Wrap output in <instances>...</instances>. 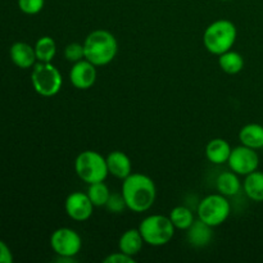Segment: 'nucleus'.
Segmentation results:
<instances>
[{
  "label": "nucleus",
  "mask_w": 263,
  "mask_h": 263,
  "mask_svg": "<svg viewBox=\"0 0 263 263\" xmlns=\"http://www.w3.org/2000/svg\"><path fill=\"white\" fill-rule=\"evenodd\" d=\"M122 195L127 210L135 213L151 210L156 202L157 187L153 180L143 174H131L123 180Z\"/></svg>",
  "instance_id": "nucleus-1"
},
{
  "label": "nucleus",
  "mask_w": 263,
  "mask_h": 263,
  "mask_svg": "<svg viewBox=\"0 0 263 263\" xmlns=\"http://www.w3.org/2000/svg\"><path fill=\"white\" fill-rule=\"evenodd\" d=\"M84 53L85 59L94 66H107L118 53L117 39L107 30L91 31L84 41Z\"/></svg>",
  "instance_id": "nucleus-2"
},
{
  "label": "nucleus",
  "mask_w": 263,
  "mask_h": 263,
  "mask_svg": "<svg viewBox=\"0 0 263 263\" xmlns=\"http://www.w3.org/2000/svg\"><path fill=\"white\" fill-rule=\"evenodd\" d=\"M238 37L236 26L229 20H217L211 23L203 33V44L213 55L231 50Z\"/></svg>",
  "instance_id": "nucleus-3"
},
{
  "label": "nucleus",
  "mask_w": 263,
  "mask_h": 263,
  "mask_svg": "<svg viewBox=\"0 0 263 263\" xmlns=\"http://www.w3.org/2000/svg\"><path fill=\"white\" fill-rule=\"evenodd\" d=\"M74 171L84 182L104 181L109 175L107 167V159L97 151H84L74 159Z\"/></svg>",
  "instance_id": "nucleus-4"
},
{
  "label": "nucleus",
  "mask_w": 263,
  "mask_h": 263,
  "mask_svg": "<svg viewBox=\"0 0 263 263\" xmlns=\"http://www.w3.org/2000/svg\"><path fill=\"white\" fill-rule=\"evenodd\" d=\"M139 231L145 244L151 247H162L172 240L175 226L170 217L163 215H151L141 221Z\"/></svg>",
  "instance_id": "nucleus-5"
},
{
  "label": "nucleus",
  "mask_w": 263,
  "mask_h": 263,
  "mask_svg": "<svg viewBox=\"0 0 263 263\" xmlns=\"http://www.w3.org/2000/svg\"><path fill=\"white\" fill-rule=\"evenodd\" d=\"M31 84L35 91L44 98H50L58 94L63 85V79L55 66L39 62L33 66L31 73Z\"/></svg>",
  "instance_id": "nucleus-6"
},
{
  "label": "nucleus",
  "mask_w": 263,
  "mask_h": 263,
  "mask_svg": "<svg viewBox=\"0 0 263 263\" xmlns=\"http://www.w3.org/2000/svg\"><path fill=\"white\" fill-rule=\"evenodd\" d=\"M231 212L228 197L220 194H210L198 204V218L212 228L221 226L229 218Z\"/></svg>",
  "instance_id": "nucleus-7"
},
{
  "label": "nucleus",
  "mask_w": 263,
  "mask_h": 263,
  "mask_svg": "<svg viewBox=\"0 0 263 263\" xmlns=\"http://www.w3.org/2000/svg\"><path fill=\"white\" fill-rule=\"evenodd\" d=\"M50 247L58 257H76L82 248V239L73 229L59 228L50 235Z\"/></svg>",
  "instance_id": "nucleus-8"
},
{
  "label": "nucleus",
  "mask_w": 263,
  "mask_h": 263,
  "mask_svg": "<svg viewBox=\"0 0 263 263\" xmlns=\"http://www.w3.org/2000/svg\"><path fill=\"white\" fill-rule=\"evenodd\" d=\"M228 164L231 171L238 174L239 176H247L258 170L259 156L256 149H252L241 144V145L231 149Z\"/></svg>",
  "instance_id": "nucleus-9"
},
{
  "label": "nucleus",
  "mask_w": 263,
  "mask_h": 263,
  "mask_svg": "<svg viewBox=\"0 0 263 263\" xmlns=\"http://www.w3.org/2000/svg\"><path fill=\"white\" fill-rule=\"evenodd\" d=\"M64 210L71 220L82 222L89 220L94 212V204L90 200L89 195L82 192H74L67 197L64 203Z\"/></svg>",
  "instance_id": "nucleus-10"
},
{
  "label": "nucleus",
  "mask_w": 263,
  "mask_h": 263,
  "mask_svg": "<svg viewBox=\"0 0 263 263\" xmlns=\"http://www.w3.org/2000/svg\"><path fill=\"white\" fill-rule=\"evenodd\" d=\"M97 77V66H94L87 59H82L73 63L69 71V81L79 90H87L94 86Z\"/></svg>",
  "instance_id": "nucleus-11"
},
{
  "label": "nucleus",
  "mask_w": 263,
  "mask_h": 263,
  "mask_svg": "<svg viewBox=\"0 0 263 263\" xmlns=\"http://www.w3.org/2000/svg\"><path fill=\"white\" fill-rule=\"evenodd\" d=\"M10 59L13 63L18 67V68L27 69L31 68L36 64V53L35 48L31 46L30 44L23 43V41H18L12 45L9 50Z\"/></svg>",
  "instance_id": "nucleus-12"
},
{
  "label": "nucleus",
  "mask_w": 263,
  "mask_h": 263,
  "mask_svg": "<svg viewBox=\"0 0 263 263\" xmlns=\"http://www.w3.org/2000/svg\"><path fill=\"white\" fill-rule=\"evenodd\" d=\"M107 167L109 175L116 179L125 180L128 175L133 174V164L127 154L121 151H115L107 156Z\"/></svg>",
  "instance_id": "nucleus-13"
},
{
  "label": "nucleus",
  "mask_w": 263,
  "mask_h": 263,
  "mask_svg": "<svg viewBox=\"0 0 263 263\" xmlns=\"http://www.w3.org/2000/svg\"><path fill=\"white\" fill-rule=\"evenodd\" d=\"M212 229V226L207 225L199 218L195 220L193 225L187 229V241L190 243V246L195 247V248L207 247L213 239Z\"/></svg>",
  "instance_id": "nucleus-14"
},
{
  "label": "nucleus",
  "mask_w": 263,
  "mask_h": 263,
  "mask_svg": "<svg viewBox=\"0 0 263 263\" xmlns=\"http://www.w3.org/2000/svg\"><path fill=\"white\" fill-rule=\"evenodd\" d=\"M231 146L225 139L216 138L208 141L205 145V157L208 161L213 164H223L228 163L229 157L231 153Z\"/></svg>",
  "instance_id": "nucleus-15"
},
{
  "label": "nucleus",
  "mask_w": 263,
  "mask_h": 263,
  "mask_svg": "<svg viewBox=\"0 0 263 263\" xmlns=\"http://www.w3.org/2000/svg\"><path fill=\"white\" fill-rule=\"evenodd\" d=\"M144 243L145 241H144L139 229H128L121 235L120 241H118V248L123 253L135 257L140 253Z\"/></svg>",
  "instance_id": "nucleus-16"
},
{
  "label": "nucleus",
  "mask_w": 263,
  "mask_h": 263,
  "mask_svg": "<svg viewBox=\"0 0 263 263\" xmlns=\"http://www.w3.org/2000/svg\"><path fill=\"white\" fill-rule=\"evenodd\" d=\"M239 140L243 145L249 146L252 149L263 148V125L259 123H248L243 126L239 133Z\"/></svg>",
  "instance_id": "nucleus-17"
},
{
  "label": "nucleus",
  "mask_w": 263,
  "mask_h": 263,
  "mask_svg": "<svg viewBox=\"0 0 263 263\" xmlns=\"http://www.w3.org/2000/svg\"><path fill=\"white\" fill-rule=\"evenodd\" d=\"M216 187L220 194L225 197H234L238 194L241 189V182L239 175L234 171H225L218 175L216 180Z\"/></svg>",
  "instance_id": "nucleus-18"
},
{
  "label": "nucleus",
  "mask_w": 263,
  "mask_h": 263,
  "mask_svg": "<svg viewBox=\"0 0 263 263\" xmlns=\"http://www.w3.org/2000/svg\"><path fill=\"white\" fill-rule=\"evenodd\" d=\"M243 189L247 197L257 203L263 202V172L256 170L247 175L243 182Z\"/></svg>",
  "instance_id": "nucleus-19"
},
{
  "label": "nucleus",
  "mask_w": 263,
  "mask_h": 263,
  "mask_svg": "<svg viewBox=\"0 0 263 263\" xmlns=\"http://www.w3.org/2000/svg\"><path fill=\"white\" fill-rule=\"evenodd\" d=\"M244 64L246 62H244L243 55L238 51L229 50L218 55V66L228 74H238L239 72L243 71Z\"/></svg>",
  "instance_id": "nucleus-20"
},
{
  "label": "nucleus",
  "mask_w": 263,
  "mask_h": 263,
  "mask_svg": "<svg viewBox=\"0 0 263 263\" xmlns=\"http://www.w3.org/2000/svg\"><path fill=\"white\" fill-rule=\"evenodd\" d=\"M35 53L37 62H44V63H50L57 54V44L49 36H43L39 39L35 44Z\"/></svg>",
  "instance_id": "nucleus-21"
},
{
  "label": "nucleus",
  "mask_w": 263,
  "mask_h": 263,
  "mask_svg": "<svg viewBox=\"0 0 263 263\" xmlns=\"http://www.w3.org/2000/svg\"><path fill=\"white\" fill-rule=\"evenodd\" d=\"M168 217L172 221V223H174L175 229H179V230H187L195 221L194 213L192 212V210L185 207V205L175 207L171 211Z\"/></svg>",
  "instance_id": "nucleus-22"
},
{
  "label": "nucleus",
  "mask_w": 263,
  "mask_h": 263,
  "mask_svg": "<svg viewBox=\"0 0 263 263\" xmlns=\"http://www.w3.org/2000/svg\"><path fill=\"white\" fill-rule=\"evenodd\" d=\"M86 194L89 195L94 207H104L105 203L108 202L110 197V190L104 184V181H99L94 182V184H89Z\"/></svg>",
  "instance_id": "nucleus-23"
},
{
  "label": "nucleus",
  "mask_w": 263,
  "mask_h": 263,
  "mask_svg": "<svg viewBox=\"0 0 263 263\" xmlns=\"http://www.w3.org/2000/svg\"><path fill=\"white\" fill-rule=\"evenodd\" d=\"M64 58L66 61L76 63V62L85 59L84 53V44L80 43H71L64 48Z\"/></svg>",
  "instance_id": "nucleus-24"
},
{
  "label": "nucleus",
  "mask_w": 263,
  "mask_h": 263,
  "mask_svg": "<svg viewBox=\"0 0 263 263\" xmlns=\"http://www.w3.org/2000/svg\"><path fill=\"white\" fill-rule=\"evenodd\" d=\"M104 207L110 213H122L127 208V205H126L125 199H123L122 193L121 194H118V193H110L109 199L105 203Z\"/></svg>",
  "instance_id": "nucleus-25"
},
{
  "label": "nucleus",
  "mask_w": 263,
  "mask_h": 263,
  "mask_svg": "<svg viewBox=\"0 0 263 263\" xmlns=\"http://www.w3.org/2000/svg\"><path fill=\"white\" fill-rule=\"evenodd\" d=\"M45 0H18V8L25 14H37L43 10Z\"/></svg>",
  "instance_id": "nucleus-26"
},
{
  "label": "nucleus",
  "mask_w": 263,
  "mask_h": 263,
  "mask_svg": "<svg viewBox=\"0 0 263 263\" xmlns=\"http://www.w3.org/2000/svg\"><path fill=\"white\" fill-rule=\"evenodd\" d=\"M103 262L104 263H134L135 262V258L120 251L117 252V253H112L109 254V256H107L104 259H103Z\"/></svg>",
  "instance_id": "nucleus-27"
},
{
  "label": "nucleus",
  "mask_w": 263,
  "mask_h": 263,
  "mask_svg": "<svg viewBox=\"0 0 263 263\" xmlns=\"http://www.w3.org/2000/svg\"><path fill=\"white\" fill-rule=\"evenodd\" d=\"M13 262V254L10 252L9 247L0 240V263H12Z\"/></svg>",
  "instance_id": "nucleus-28"
},
{
  "label": "nucleus",
  "mask_w": 263,
  "mask_h": 263,
  "mask_svg": "<svg viewBox=\"0 0 263 263\" xmlns=\"http://www.w3.org/2000/svg\"><path fill=\"white\" fill-rule=\"evenodd\" d=\"M221 2H231V0H221Z\"/></svg>",
  "instance_id": "nucleus-29"
}]
</instances>
